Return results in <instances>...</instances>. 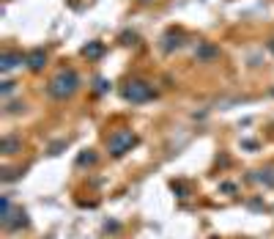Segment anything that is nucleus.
<instances>
[{"label":"nucleus","instance_id":"1","mask_svg":"<svg viewBox=\"0 0 274 239\" xmlns=\"http://www.w3.org/2000/svg\"><path fill=\"white\" fill-rule=\"evenodd\" d=\"M80 88V77H77V72L74 69H63V72H58L52 80H49V85H47V94L52 99H68V96H74V91Z\"/></svg>","mask_w":274,"mask_h":239},{"label":"nucleus","instance_id":"2","mask_svg":"<svg viewBox=\"0 0 274 239\" xmlns=\"http://www.w3.org/2000/svg\"><path fill=\"white\" fill-rule=\"evenodd\" d=\"M135 146H137V135L132 132V129H115V132L107 138V148L113 157H123Z\"/></svg>","mask_w":274,"mask_h":239},{"label":"nucleus","instance_id":"3","mask_svg":"<svg viewBox=\"0 0 274 239\" xmlns=\"http://www.w3.org/2000/svg\"><path fill=\"white\" fill-rule=\"evenodd\" d=\"M123 99L132 102V105H143V102H151L154 99V85L145 83V80H129L123 85Z\"/></svg>","mask_w":274,"mask_h":239},{"label":"nucleus","instance_id":"4","mask_svg":"<svg viewBox=\"0 0 274 239\" xmlns=\"http://www.w3.org/2000/svg\"><path fill=\"white\" fill-rule=\"evenodd\" d=\"M3 225H6V228H20V225H27L25 209H14L11 198H8V195H3Z\"/></svg>","mask_w":274,"mask_h":239},{"label":"nucleus","instance_id":"5","mask_svg":"<svg viewBox=\"0 0 274 239\" xmlns=\"http://www.w3.org/2000/svg\"><path fill=\"white\" fill-rule=\"evenodd\" d=\"M247 179H250V182L263 184V187H274V165H269V168H260V170H252Z\"/></svg>","mask_w":274,"mask_h":239},{"label":"nucleus","instance_id":"6","mask_svg":"<svg viewBox=\"0 0 274 239\" xmlns=\"http://www.w3.org/2000/svg\"><path fill=\"white\" fill-rule=\"evenodd\" d=\"M25 64H27V69H30V72H41V69H44V64H47V52H44V49H33V52H27Z\"/></svg>","mask_w":274,"mask_h":239},{"label":"nucleus","instance_id":"7","mask_svg":"<svg viewBox=\"0 0 274 239\" xmlns=\"http://www.w3.org/2000/svg\"><path fill=\"white\" fill-rule=\"evenodd\" d=\"M22 61H25V58H22L20 52H3V55H0V72H11V69H17Z\"/></svg>","mask_w":274,"mask_h":239},{"label":"nucleus","instance_id":"8","mask_svg":"<svg viewBox=\"0 0 274 239\" xmlns=\"http://www.w3.org/2000/svg\"><path fill=\"white\" fill-rule=\"evenodd\" d=\"M0 151H3V154H17V151H22V141L14 138V135H6V138L0 141Z\"/></svg>","mask_w":274,"mask_h":239},{"label":"nucleus","instance_id":"9","mask_svg":"<svg viewBox=\"0 0 274 239\" xmlns=\"http://www.w3.org/2000/svg\"><path fill=\"white\" fill-rule=\"evenodd\" d=\"M102 52H104L102 42H88L85 47H82V55L85 58H102Z\"/></svg>","mask_w":274,"mask_h":239},{"label":"nucleus","instance_id":"10","mask_svg":"<svg viewBox=\"0 0 274 239\" xmlns=\"http://www.w3.org/2000/svg\"><path fill=\"white\" fill-rule=\"evenodd\" d=\"M88 165H96V151L93 148H85V151L77 157V168H88Z\"/></svg>","mask_w":274,"mask_h":239},{"label":"nucleus","instance_id":"11","mask_svg":"<svg viewBox=\"0 0 274 239\" xmlns=\"http://www.w3.org/2000/svg\"><path fill=\"white\" fill-rule=\"evenodd\" d=\"M195 55H198L200 61H211V58H217V55H219V49H217V47H211V44H200Z\"/></svg>","mask_w":274,"mask_h":239},{"label":"nucleus","instance_id":"12","mask_svg":"<svg viewBox=\"0 0 274 239\" xmlns=\"http://www.w3.org/2000/svg\"><path fill=\"white\" fill-rule=\"evenodd\" d=\"M178 47H181V36H178V33H173V30H170V33L164 36L162 49H164V52H173V49H178Z\"/></svg>","mask_w":274,"mask_h":239},{"label":"nucleus","instance_id":"13","mask_svg":"<svg viewBox=\"0 0 274 239\" xmlns=\"http://www.w3.org/2000/svg\"><path fill=\"white\" fill-rule=\"evenodd\" d=\"M93 91H96V94H107V91H110V83H107V80H104V77H96Z\"/></svg>","mask_w":274,"mask_h":239},{"label":"nucleus","instance_id":"14","mask_svg":"<svg viewBox=\"0 0 274 239\" xmlns=\"http://www.w3.org/2000/svg\"><path fill=\"white\" fill-rule=\"evenodd\" d=\"M219 192H225V195H233V192H236V184H233V182H222V184H219Z\"/></svg>","mask_w":274,"mask_h":239},{"label":"nucleus","instance_id":"15","mask_svg":"<svg viewBox=\"0 0 274 239\" xmlns=\"http://www.w3.org/2000/svg\"><path fill=\"white\" fill-rule=\"evenodd\" d=\"M173 192H178V198H186V187L181 182H173Z\"/></svg>","mask_w":274,"mask_h":239},{"label":"nucleus","instance_id":"16","mask_svg":"<svg viewBox=\"0 0 274 239\" xmlns=\"http://www.w3.org/2000/svg\"><path fill=\"white\" fill-rule=\"evenodd\" d=\"M14 91V83H3V94H6V96H8V94H11Z\"/></svg>","mask_w":274,"mask_h":239},{"label":"nucleus","instance_id":"17","mask_svg":"<svg viewBox=\"0 0 274 239\" xmlns=\"http://www.w3.org/2000/svg\"><path fill=\"white\" fill-rule=\"evenodd\" d=\"M269 49H272V52H274V39H272V42H269Z\"/></svg>","mask_w":274,"mask_h":239},{"label":"nucleus","instance_id":"18","mask_svg":"<svg viewBox=\"0 0 274 239\" xmlns=\"http://www.w3.org/2000/svg\"><path fill=\"white\" fill-rule=\"evenodd\" d=\"M272 94H274V88H272Z\"/></svg>","mask_w":274,"mask_h":239}]
</instances>
